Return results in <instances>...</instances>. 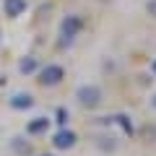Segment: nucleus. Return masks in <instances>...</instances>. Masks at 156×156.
Segmentation results:
<instances>
[{
    "label": "nucleus",
    "instance_id": "obj_1",
    "mask_svg": "<svg viewBox=\"0 0 156 156\" xmlns=\"http://www.w3.org/2000/svg\"><path fill=\"white\" fill-rule=\"evenodd\" d=\"M83 26H86V21L78 16V13L65 16V18H62V23H60V44H62V47L73 44V42L78 39V34L83 31Z\"/></svg>",
    "mask_w": 156,
    "mask_h": 156
},
{
    "label": "nucleus",
    "instance_id": "obj_2",
    "mask_svg": "<svg viewBox=\"0 0 156 156\" xmlns=\"http://www.w3.org/2000/svg\"><path fill=\"white\" fill-rule=\"evenodd\" d=\"M62 78H65V68L57 65V62H47L37 70V83L44 86V89H52V86H60Z\"/></svg>",
    "mask_w": 156,
    "mask_h": 156
},
{
    "label": "nucleus",
    "instance_id": "obj_3",
    "mask_svg": "<svg viewBox=\"0 0 156 156\" xmlns=\"http://www.w3.org/2000/svg\"><path fill=\"white\" fill-rule=\"evenodd\" d=\"M76 99L81 107H86V109H96V107L101 104V99H104V94H101V89L96 83H81L76 89Z\"/></svg>",
    "mask_w": 156,
    "mask_h": 156
},
{
    "label": "nucleus",
    "instance_id": "obj_4",
    "mask_svg": "<svg viewBox=\"0 0 156 156\" xmlns=\"http://www.w3.org/2000/svg\"><path fill=\"white\" fill-rule=\"evenodd\" d=\"M76 143H78V133H76V130H70L68 125H65V128H60L55 135H52V146H55L57 151H70Z\"/></svg>",
    "mask_w": 156,
    "mask_h": 156
},
{
    "label": "nucleus",
    "instance_id": "obj_5",
    "mask_svg": "<svg viewBox=\"0 0 156 156\" xmlns=\"http://www.w3.org/2000/svg\"><path fill=\"white\" fill-rule=\"evenodd\" d=\"M50 125H52V117L37 115V117H31L26 122V135H44L47 130H50Z\"/></svg>",
    "mask_w": 156,
    "mask_h": 156
},
{
    "label": "nucleus",
    "instance_id": "obj_6",
    "mask_svg": "<svg viewBox=\"0 0 156 156\" xmlns=\"http://www.w3.org/2000/svg\"><path fill=\"white\" fill-rule=\"evenodd\" d=\"M8 104H11V109H16V112H26V109L34 107V96L29 94V91H16V94L8 99Z\"/></svg>",
    "mask_w": 156,
    "mask_h": 156
},
{
    "label": "nucleus",
    "instance_id": "obj_7",
    "mask_svg": "<svg viewBox=\"0 0 156 156\" xmlns=\"http://www.w3.org/2000/svg\"><path fill=\"white\" fill-rule=\"evenodd\" d=\"M26 8H29L26 0H3V13H5L8 18L23 16V13H26Z\"/></svg>",
    "mask_w": 156,
    "mask_h": 156
},
{
    "label": "nucleus",
    "instance_id": "obj_8",
    "mask_svg": "<svg viewBox=\"0 0 156 156\" xmlns=\"http://www.w3.org/2000/svg\"><path fill=\"white\" fill-rule=\"evenodd\" d=\"M37 70H39V60L34 55H26L21 62H18V73H23V76H34Z\"/></svg>",
    "mask_w": 156,
    "mask_h": 156
},
{
    "label": "nucleus",
    "instance_id": "obj_9",
    "mask_svg": "<svg viewBox=\"0 0 156 156\" xmlns=\"http://www.w3.org/2000/svg\"><path fill=\"white\" fill-rule=\"evenodd\" d=\"M109 120H112V122H117V125H120L125 135H133V133H135V128H133V120H130L128 115H115V117H109Z\"/></svg>",
    "mask_w": 156,
    "mask_h": 156
},
{
    "label": "nucleus",
    "instance_id": "obj_10",
    "mask_svg": "<svg viewBox=\"0 0 156 156\" xmlns=\"http://www.w3.org/2000/svg\"><path fill=\"white\" fill-rule=\"evenodd\" d=\"M11 148L16 151V154L26 156L29 151H31V146H29V140H26V138H21V135H16V138H11Z\"/></svg>",
    "mask_w": 156,
    "mask_h": 156
},
{
    "label": "nucleus",
    "instance_id": "obj_11",
    "mask_svg": "<svg viewBox=\"0 0 156 156\" xmlns=\"http://www.w3.org/2000/svg\"><path fill=\"white\" fill-rule=\"evenodd\" d=\"M68 120H70V112H68L65 107H60V109L55 112V122L60 125V128H65V125H68Z\"/></svg>",
    "mask_w": 156,
    "mask_h": 156
},
{
    "label": "nucleus",
    "instance_id": "obj_12",
    "mask_svg": "<svg viewBox=\"0 0 156 156\" xmlns=\"http://www.w3.org/2000/svg\"><path fill=\"white\" fill-rule=\"evenodd\" d=\"M146 13H148L151 18H156V0H148V3H146Z\"/></svg>",
    "mask_w": 156,
    "mask_h": 156
},
{
    "label": "nucleus",
    "instance_id": "obj_13",
    "mask_svg": "<svg viewBox=\"0 0 156 156\" xmlns=\"http://www.w3.org/2000/svg\"><path fill=\"white\" fill-rule=\"evenodd\" d=\"M151 109H156V94L151 96Z\"/></svg>",
    "mask_w": 156,
    "mask_h": 156
},
{
    "label": "nucleus",
    "instance_id": "obj_14",
    "mask_svg": "<svg viewBox=\"0 0 156 156\" xmlns=\"http://www.w3.org/2000/svg\"><path fill=\"white\" fill-rule=\"evenodd\" d=\"M151 73H154V76H156V60L151 62Z\"/></svg>",
    "mask_w": 156,
    "mask_h": 156
},
{
    "label": "nucleus",
    "instance_id": "obj_15",
    "mask_svg": "<svg viewBox=\"0 0 156 156\" xmlns=\"http://www.w3.org/2000/svg\"><path fill=\"white\" fill-rule=\"evenodd\" d=\"M39 156H55V154H39Z\"/></svg>",
    "mask_w": 156,
    "mask_h": 156
}]
</instances>
